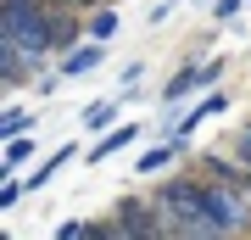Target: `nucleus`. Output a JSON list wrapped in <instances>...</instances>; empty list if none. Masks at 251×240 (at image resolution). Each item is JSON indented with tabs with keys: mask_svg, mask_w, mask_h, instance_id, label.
I'll list each match as a JSON object with an SVG mask.
<instances>
[{
	"mask_svg": "<svg viewBox=\"0 0 251 240\" xmlns=\"http://www.w3.org/2000/svg\"><path fill=\"white\" fill-rule=\"evenodd\" d=\"M162 218H168L173 235H190V240H218L224 229H218V218L206 213V179H162L156 196Z\"/></svg>",
	"mask_w": 251,
	"mask_h": 240,
	"instance_id": "f257e3e1",
	"label": "nucleus"
},
{
	"mask_svg": "<svg viewBox=\"0 0 251 240\" xmlns=\"http://www.w3.org/2000/svg\"><path fill=\"white\" fill-rule=\"evenodd\" d=\"M0 34H6L11 45H23L28 56L56 51L50 45V0L45 6H0Z\"/></svg>",
	"mask_w": 251,
	"mask_h": 240,
	"instance_id": "f03ea898",
	"label": "nucleus"
},
{
	"mask_svg": "<svg viewBox=\"0 0 251 240\" xmlns=\"http://www.w3.org/2000/svg\"><path fill=\"white\" fill-rule=\"evenodd\" d=\"M206 213L218 218L224 235H240L246 218H251V196H246L240 185H229V179H212V173H206Z\"/></svg>",
	"mask_w": 251,
	"mask_h": 240,
	"instance_id": "7ed1b4c3",
	"label": "nucleus"
},
{
	"mask_svg": "<svg viewBox=\"0 0 251 240\" xmlns=\"http://www.w3.org/2000/svg\"><path fill=\"white\" fill-rule=\"evenodd\" d=\"M34 67H45V56H28L23 45H11L6 34H0V84L6 89H28Z\"/></svg>",
	"mask_w": 251,
	"mask_h": 240,
	"instance_id": "20e7f679",
	"label": "nucleus"
},
{
	"mask_svg": "<svg viewBox=\"0 0 251 240\" xmlns=\"http://www.w3.org/2000/svg\"><path fill=\"white\" fill-rule=\"evenodd\" d=\"M224 73V62H206V67H184V73H173L168 84H162V107H179L184 95H196V89L206 84V79H218Z\"/></svg>",
	"mask_w": 251,
	"mask_h": 240,
	"instance_id": "39448f33",
	"label": "nucleus"
},
{
	"mask_svg": "<svg viewBox=\"0 0 251 240\" xmlns=\"http://www.w3.org/2000/svg\"><path fill=\"white\" fill-rule=\"evenodd\" d=\"M156 218H162L156 201H151V207H145V201H123V207H117L123 235H168V223H156Z\"/></svg>",
	"mask_w": 251,
	"mask_h": 240,
	"instance_id": "423d86ee",
	"label": "nucleus"
},
{
	"mask_svg": "<svg viewBox=\"0 0 251 240\" xmlns=\"http://www.w3.org/2000/svg\"><path fill=\"white\" fill-rule=\"evenodd\" d=\"M78 6H67V0H50V45L56 51H73L78 45V17H73Z\"/></svg>",
	"mask_w": 251,
	"mask_h": 240,
	"instance_id": "0eeeda50",
	"label": "nucleus"
},
{
	"mask_svg": "<svg viewBox=\"0 0 251 240\" xmlns=\"http://www.w3.org/2000/svg\"><path fill=\"white\" fill-rule=\"evenodd\" d=\"M100 56H106V39L95 45H73V51H62V79H78V73H95Z\"/></svg>",
	"mask_w": 251,
	"mask_h": 240,
	"instance_id": "6e6552de",
	"label": "nucleus"
},
{
	"mask_svg": "<svg viewBox=\"0 0 251 240\" xmlns=\"http://www.w3.org/2000/svg\"><path fill=\"white\" fill-rule=\"evenodd\" d=\"M73 157H78V145H56V151H50L45 162H39V173H28L23 185H28V190H45V185H50V173H56V168H67Z\"/></svg>",
	"mask_w": 251,
	"mask_h": 240,
	"instance_id": "1a4fd4ad",
	"label": "nucleus"
},
{
	"mask_svg": "<svg viewBox=\"0 0 251 240\" xmlns=\"http://www.w3.org/2000/svg\"><path fill=\"white\" fill-rule=\"evenodd\" d=\"M134 134H140V123H117V129H106V140H100L95 151H90V162H106V157H117L128 140H134Z\"/></svg>",
	"mask_w": 251,
	"mask_h": 240,
	"instance_id": "9d476101",
	"label": "nucleus"
},
{
	"mask_svg": "<svg viewBox=\"0 0 251 240\" xmlns=\"http://www.w3.org/2000/svg\"><path fill=\"white\" fill-rule=\"evenodd\" d=\"M179 157V140H168V145H151L140 162H134V173H156V168H168V162Z\"/></svg>",
	"mask_w": 251,
	"mask_h": 240,
	"instance_id": "9b49d317",
	"label": "nucleus"
},
{
	"mask_svg": "<svg viewBox=\"0 0 251 240\" xmlns=\"http://www.w3.org/2000/svg\"><path fill=\"white\" fill-rule=\"evenodd\" d=\"M117 123V101H95V107H84V129L100 134V129H112Z\"/></svg>",
	"mask_w": 251,
	"mask_h": 240,
	"instance_id": "f8f14e48",
	"label": "nucleus"
},
{
	"mask_svg": "<svg viewBox=\"0 0 251 240\" xmlns=\"http://www.w3.org/2000/svg\"><path fill=\"white\" fill-rule=\"evenodd\" d=\"M224 107H229V101H224V95H206V101H201V107H196V112H190V117H184V123H179V129H173V140H179V134H190V129H196V123H201V117H212V112H224Z\"/></svg>",
	"mask_w": 251,
	"mask_h": 240,
	"instance_id": "ddd939ff",
	"label": "nucleus"
},
{
	"mask_svg": "<svg viewBox=\"0 0 251 240\" xmlns=\"http://www.w3.org/2000/svg\"><path fill=\"white\" fill-rule=\"evenodd\" d=\"M28 123H34V117H28L23 107H6V112H0V140H17Z\"/></svg>",
	"mask_w": 251,
	"mask_h": 240,
	"instance_id": "4468645a",
	"label": "nucleus"
},
{
	"mask_svg": "<svg viewBox=\"0 0 251 240\" xmlns=\"http://www.w3.org/2000/svg\"><path fill=\"white\" fill-rule=\"evenodd\" d=\"M112 34H117V11L95 6V17H90V39H112Z\"/></svg>",
	"mask_w": 251,
	"mask_h": 240,
	"instance_id": "2eb2a0df",
	"label": "nucleus"
},
{
	"mask_svg": "<svg viewBox=\"0 0 251 240\" xmlns=\"http://www.w3.org/2000/svg\"><path fill=\"white\" fill-rule=\"evenodd\" d=\"M28 157H34V140H23V134H17V140H6V162H11V168H23Z\"/></svg>",
	"mask_w": 251,
	"mask_h": 240,
	"instance_id": "dca6fc26",
	"label": "nucleus"
},
{
	"mask_svg": "<svg viewBox=\"0 0 251 240\" xmlns=\"http://www.w3.org/2000/svg\"><path fill=\"white\" fill-rule=\"evenodd\" d=\"M23 190H28L23 179H17V173H6V185H0V207H17V196H23Z\"/></svg>",
	"mask_w": 251,
	"mask_h": 240,
	"instance_id": "f3484780",
	"label": "nucleus"
},
{
	"mask_svg": "<svg viewBox=\"0 0 251 240\" xmlns=\"http://www.w3.org/2000/svg\"><path fill=\"white\" fill-rule=\"evenodd\" d=\"M56 235H62V240H84V235H90V223H78V218H67V223H62V229H56Z\"/></svg>",
	"mask_w": 251,
	"mask_h": 240,
	"instance_id": "a211bd4d",
	"label": "nucleus"
},
{
	"mask_svg": "<svg viewBox=\"0 0 251 240\" xmlns=\"http://www.w3.org/2000/svg\"><path fill=\"white\" fill-rule=\"evenodd\" d=\"M240 6H246V0H212V17H224V23H229Z\"/></svg>",
	"mask_w": 251,
	"mask_h": 240,
	"instance_id": "6ab92c4d",
	"label": "nucleus"
},
{
	"mask_svg": "<svg viewBox=\"0 0 251 240\" xmlns=\"http://www.w3.org/2000/svg\"><path fill=\"white\" fill-rule=\"evenodd\" d=\"M67 6H78V11H95V6H106V0H67Z\"/></svg>",
	"mask_w": 251,
	"mask_h": 240,
	"instance_id": "aec40b11",
	"label": "nucleus"
}]
</instances>
